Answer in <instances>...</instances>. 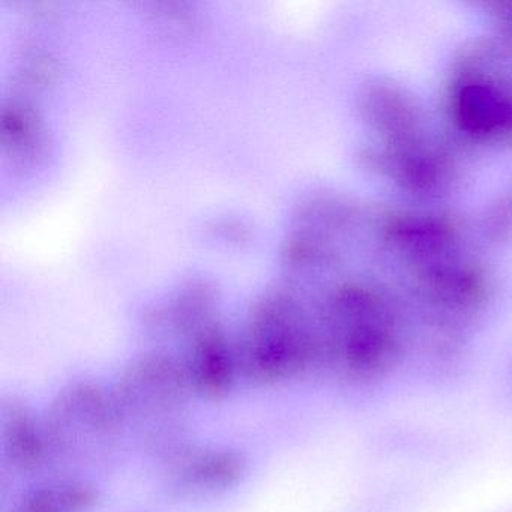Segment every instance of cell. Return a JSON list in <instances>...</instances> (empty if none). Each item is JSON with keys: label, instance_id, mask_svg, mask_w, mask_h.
Segmentation results:
<instances>
[{"label": "cell", "instance_id": "obj_1", "mask_svg": "<svg viewBox=\"0 0 512 512\" xmlns=\"http://www.w3.org/2000/svg\"><path fill=\"white\" fill-rule=\"evenodd\" d=\"M341 331L334 358L343 376L371 380L397 364L400 338L388 305L376 293L353 290L341 299Z\"/></svg>", "mask_w": 512, "mask_h": 512}, {"label": "cell", "instance_id": "obj_2", "mask_svg": "<svg viewBox=\"0 0 512 512\" xmlns=\"http://www.w3.org/2000/svg\"><path fill=\"white\" fill-rule=\"evenodd\" d=\"M53 457H79L103 451L121 428L113 394L94 383L80 382L65 388L53 401L44 419Z\"/></svg>", "mask_w": 512, "mask_h": 512}, {"label": "cell", "instance_id": "obj_3", "mask_svg": "<svg viewBox=\"0 0 512 512\" xmlns=\"http://www.w3.org/2000/svg\"><path fill=\"white\" fill-rule=\"evenodd\" d=\"M187 367L173 359L154 356L128 368L113 392L122 422L140 427H164L181 412L191 391Z\"/></svg>", "mask_w": 512, "mask_h": 512}, {"label": "cell", "instance_id": "obj_4", "mask_svg": "<svg viewBox=\"0 0 512 512\" xmlns=\"http://www.w3.org/2000/svg\"><path fill=\"white\" fill-rule=\"evenodd\" d=\"M451 113L470 136L512 140V82L491 71L464 68L452 85Z\"/></svg>", "mask_w": 512, "mask_h": 512}, {"label": "cell", "instance_id": "obj_5", "mask_svg": "<svg viewBox=\"0 0 512 512\" xmlns=\"http://www.w3.org/2000/svg\"><path fill=\"white\" fill-rule=\"evenodd\" d=\"M365 113L388 148L424 145V118L415 100L391 83L376 82L365 94Z\"/></svg>", "mask_w": 512, "mask_h": 512}, {"label": "cell", "instance_id": "obj_6", "mask_svg": "<svg viewBox=\"0 0 512 512\" xmlns=\"http://www.w3.org/2000/svg\"><path fill=\"white\" fill-rule=\"evenodd\" d=\"M245 461L241 454L227 449L188 451L173 469L176 487L190 494H214L227 490L241 479Z\"/></svg>", "mask_w": 512, "mask_h": 512}, {"label": "cell", "instance_id": "obj_7", "mask_svg": "<svg viewBox=\"0 0 512 512\" xmlns=\"http://www.w3.org/2000/svg\"><path fill=\"white\" fill-rule=\"evenodd\" d=\"M2 434L5 454L17 472H38L55 458L43 422H38L26 407H10Z\"/></svg>", "mask_w": 512, "mask_h": 512}, {"label": "cell", "instance_id": "obj_8", "mask_svg": "<svg viewBox=\"0 0 512 512\" xmlns=\"http://www.w3.org/2000/svg\"><path fill=\"white\" fill-rule=\"evenodd\" d=\"M97 500L94 485L61 479L29 491L8 512H89Z\"/></svg>", "mask_w": 512, "mask_h": 512}, {"label": "cell", "instance_id": "obj_9", "mask_svg": "<svg viewBox=\"0 0 512 512\" xmlns=\"http://www.w3.org/2000/svg\"><path fill=\"white\" fill-rule=\"evenodd\" d=\"M488 232L493 239H506L512 233V185L491 211Z\"/></svg>", "mask_w": 512, "mask_h": 512}, {"label": "cell", "instance_id": "obj_10", "mask_svg": "<svg viewBox=\"0 0 512 512\" xmlns=\"http://www.w3.org/2000/svg\"><path fill=\"white\" fill-rule=\"evenodd\" d=\"M493 14L503 38L512 46V2L494 5Z\"/></svg>", "mask_w": 512, "mask_h": 512}]
</instances>
